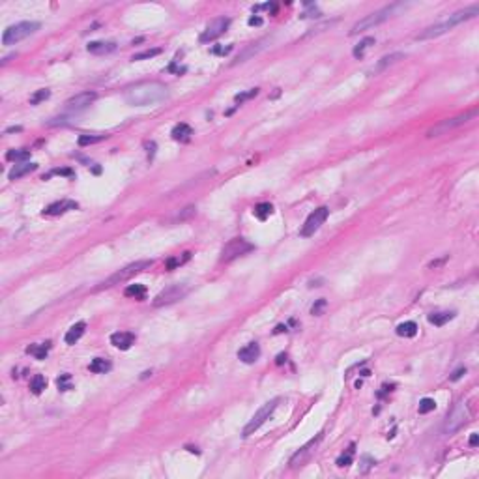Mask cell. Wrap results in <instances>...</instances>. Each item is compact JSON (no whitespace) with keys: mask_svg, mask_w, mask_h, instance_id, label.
Wrapping results in <instances>:
<instances>
[{"mask_svg":"<svg viewBox=\"0 0 479 479\" xmlns=\"http://www.w3.org/2000/svg\"><path fill=\"white\" fill-rule=\"evenodd\" d=\"M279 403H281V399L277 397V399H272V401H268L266 405L260 406V408H258V412H256V414L249 419V423L244 427V436L245 438L251 436L255 431H258L260 427L264 425V423H266V419H270V415L275 412V408H277V405H279Z\"/></svg>","mask_w":479,"mask_h":479,"instance_id":"cell-8","label":"cell"},{"mask_svg":"<svg viewBox=\"0 0 479 479\" xmlns=\"http://www.w3.org/2000/svg\"><path fill=\"white\" fill-rule=\"evenodd\" d=\"M189 256H191V253H183V256H171V258L167 260V270H174V268L182 266L183 262L189 260Z\"/></svg>","mask_w":479,"mask_h":479,"instance_id":"cell-35","label":"cell"},{"mask_svg":"<svg viewBox=\"0 0 479 479\" xmlns=\"http://www.w3.org/2000/svg\"><path fill=\"white\" fill-rule=\"evenodd\" d=\"M322 436H324V434L320 433V434H317V438L309 440L305 446L299 447L298 451H296V453H294V455L290 457V468H298V466H303V462H305V460H309V457L313 455V451L317 449V446H319V442L322 440Z\"/></svg>","mask_w":479,"mask_h":479,"instance_id":"cell-13","label":"cell"},{"mask_svg":"<svg viewBox=\"0 0 479 479\" xmlns=\"http://www.w3.org/2000/svg\"><path fill=\"white\" fill-rule=\"evenodd\" d=\"M26 352L32 354L36 360H45V356L49 352V342H45V344H32V346L26 348Z\"/></svg>","mask_w":479,"mask_h":479,"instance_id":"cell-29","label":"cell"},{"mask_svg":"<svg viewBox=\"0 0 479 479\" xmlns=\"http://www.w3.org/2000/svg\"><path fill=\"white\" fill-rule=\"evenodd\" d=\"M401 8H405V4H389V6H384V8H380V10L369 13L367 17H363L362 21H358L354 26H352L350 36H356V34L365 32V30H371L373 26H378L380 23H384L386 19H389L395 11L401 10Z\"/></svg>","mask_w":479,"mask_h":479,"instance_id":"cell-3","label":"cell"},{"mask_svg":"<svg viewBox=\"0 0 479 479\" xmlns=\"http://www.w3.org/2000/svg\"><path fill=\"white\" fill-rule=\"evenodd\" d=\"M255 96H258V88H251L249 92H244V94H238V96H236L234 99H236V103H244L245 99H251V97H255Z\"/></svg>","mask_w":479,"mask_h":479,"instance_id":"cell-39","label":"cell"},{"mask_svg":"<svg viewBox=\"0 0 479 479\" xmlns=\"http://www.w3.org/2000/svg\"><path fill=\"white\" fill-rule=\"evenodd\" d=\"M272 212H274V206H272V204H268V203L258 204V206H255V210H253V213H255L258 219H262V221H264V219H266Z\"/></svg>","mask_w":479,"mask_h":479,"instance_id":"cell-31","label":"cell"},{"mask_svg":"<svg viewBox=\"0 0 479 479\" xmlns=\"http://www.w3.org/2000/svg\"><path fill=\"white\" fill-rule=\"evenodd\" d=\"M436 408V403L433 401V399H421L419 401V414H429V412H433Z\"/></svg>","mask_w":479,"mask_h":479,"instance_id":"cell-37","label":"cell"},{"mask_svg":"<svg viewBox=\"0 0 479 479\" xmlns=\"http://www.w3.org/2000/svg\"><path fill=\"white\" fill-rule=\"evenodd\" d=\"M150 266H152V260H137V262H133V264H128L126 268L118 270L116 274H113L111 277H107L105 281H103V283L97 287V290H103V288H111V287H116V285H122V283L129 281L131 277H135L137 274L144 272V270H148Z\"/></svg>","mask_w":479,"mask_h":479,"instance_id":"cell-4","label":"cell"},{"mask_svg":"<svg viewBox=\"0 0 479 479\" xmlns=\"http://www.w3.org/2000/svg\"><path fill=\"white\" fill-rule=\"evenodd\" d=\"M36 169H38L36 163H15V167H13V169L10 171V174H8V178H10V180H19V178H23L24 174H30V172H34Z\"/></svg>","mask_w":479,"mask_h":479,"instance_id":"cell-20","label":"cell"},{"mask_svg":"<svg viewBox=\"0 0 479 479\" xmlns=\"http://www.w3.org/2000/svg\"><path fill=\"white\" fill-rule=\"evenodd\" d=\"M90 371L96 374H103L107 371H111V363L103 360V358H96V360L90 362Z\"/></svg>","mask_w":479,"mask_h":479,"instance_id":"cell-27","label":"cell"},{"mask_svg":"<svg viewBox=\"0 0 479 479\" xmlns=\"http://www.w3.org/2000/svg\"><path fill=\"white\" fill-rule=\"evenodd\" d=\"M470 446H472V447L478 446V434H476V433H474V434L470 436Z\"/></svg>","mask_w":479,"mask_h":479,"instance_id":"cell-44","label":"cell"},{"mask_svg":"<svg viewBox=\"0 0 479 479\" xmlns=\"http://www.w3.org/2000/svg\"><path fill=\"white\" fill-rule=\"evenodd\" d=\"M464 373H466V369H464V367H460V369H457L455 373L449 376V380H453V382H455V380H458V378H460V376H462Z\"/></svg>","mask_w":479,"mask_h":479,"instance_id":"cell-43","label":"cell"},{"mask_svg":"<svg viewBox=\"0 0 479 479\" xmlns=\"http://www.w3.org/2000/svg\"><path fill=\"white\" fill-rule=\"evenodd\" d=\"M96 94L94 92H83V94H77V96L69 97L68 101H66V111L68 113H81V111H85L88 107L92 105L94 101H96Z\"/></svg>","mask_w":479,"mask_h":479,"instance_id":"cell-14","label":"cell"},{"mask_svg":"<svg viewBox=\"0 0 479 479\" xmlns=\"http://www.w3.org/2000/svg\"><path fill=\"white\" fill-rule=\"evenodd\" d=\"M253 249H255V245L251 242H247L245 238H232L221 249V262H230V260H234V258L245 255V253L253 251Z\"/></svg>","mask_w":479,"mask_h":479,"instance_id":"cell-9","label":"cell"},{"mask_svg":"<svg viewBox=\"0 0 479 479\" xmlns=\"http://www.w3.org/2000/svg\"><path fill=\"white\" fill-rule=\"evenodd\" d=\"M124 296H128V298H133V299H144L146 296V287L144 285H129L126 290H124Z\"/></svg>","mask_w":479,"mask_h":479,"instance_id":"cell-26","label":"cell"},{"mask_svg":"<svg viewBox=\"0 0 479 479\" xmlns=\"http://www.w3.org/2000/svg\"><path fill=\"white\" fill-rule=\"evenodd\" d=\"M69 210H77V203L73 201H60L45 208V215H62V213L69 212Z\"/></svg>","mask_w":479,"mask_h":479,"instance_id":"cell-18","label":"cell"},{"mask_svg":"<svg viewBox=\"0 0 479 479\" xmlns=\"http://www.w3.org/2000/svg\"><path fill=\"white\" fill-rule=\"evenodd\" d=\"M111 342L120 350H128L135 342V333H131V331H116V333L111 335Z\"/></svg>","mask_w":479,"mask_h":479,"instance_id":"cell-16","label":"cell"},{"mask_svg":"<svg viewBox=\"0 0 479 479\" xmlns=\"http://www.w3.org/2000/svg\"><path fill=\"white\" fill-rule=\"evenodd\" d=\"M58 388L62 389V391H68L71 386H69V374H64V376H60L58 378Z\"/></svg>","mask_w":479,"mask_h":479,"instance_id":"cell-42","label":"cell"},{"mask_svg":"<svg viewBox=\"0 0 479 479\" xmlns=\"http://www.w3.org/2000/svg\"><path fill=\"white\" fill-rule=\"evenodd\" d=\"M429 322L431 324H434V326H444V324H447L449 320H453L455 319V313L453 311H442V313H431L429 317Z\"/></svg>","mask_w":479,"mask_h":479,"instance_id":"cell-23","label":"cell"},{"mask_svg":"<svg viewBox=\"0 0 479 479\" xmlns=\"http://www.w3.org/2000/svg\"><path fill=\"white\" fill-rule=\"evenodd\" d=\"M88 53L92 54H107V53H113L114 49H116V43L113 42H92L88 43Z\"/></svg>","mask_w":479,"mask_h":479,"instance_id":"cell-22","label":"cell"},{"mask_svg":"<svg viewBox=\"0 0 479 479\" xmlns=\"http://www.w3.org/2000/svg\"><path fill=\"white\" fill-rule=\"evenodd\" d=\"M85 330H86L85 322H77V324H73V326L68 330V333H66V337H64L66 344H75V342L83 337Z\"/></svg>","mask_w":479,"mask_h":479,"instance_id":"cell-21","label":"cell"},{"mask_svg":"<svg viewBox=\"0 0 479 479\" xmlns=\"http://www.w3.org/2000/svg\"><path fill=\"white\" fill-rule=\"evenodd\" d=\"M476 114H478V109H472V111L464 113V114H458V116L440 120L436 126H433V128L427 131V137H438V135H444V133L451 131V129L460 128V126H464L466 122H470V120L476 116Z\"/></svg>","mask_w":479,"mask_h":479,"instance_id":"cell-7","label":"cell"},{"mask_svg":"<svg viewBox=\"0 0 479 479\" xmlns=\"http://www.w3.org/2000/svg\"><path fill=\"white\" fill-rule=\"evenodd\" d=\"M401 58H405V53H391V54H386V56H382L378 62H376V66H374L373 69H371V73H380V71H384L388 66H391V64H395V62H399Z\"/></svg>","mask_w":479,"mask_h":479,"instance_id":"cell-19","label":"cell"},{"mask_svg":"<svg viewBox=\"0 0 479 479\" xmlns=\"http://www.w3.org/2000/svg\"><path fill=\"white\" fill-rule=\"evenodd\" d=\"M328 215H330V210H328L326 206H320V208H317L315 212H311L309 213V217L305 219L303 227H301V230H299V236H303V238L315 236V232H317L320 227L324 225V221L328 219Z\"/></svg>","mask_w":479,"mask_h":479,"instance_id":"cell-11","label":"cell"},{"mask_svg":"<svg viewBox=\"0 0 479 479\" xmlns=\"http://www.w3.org/2000/svg\"><path fill=\"white\" fill-rule=\"evenodd\" d=\"M49 96H51V90H49V88H42V90L34 92L32 96H30V105H38V103L45 101Z\"/></svg>","mask_w":479,"mask_h":479,"instance_id":"cell-36","label":"cell"},{"mask_svg":"<svg viewBox=\"0 0 479 479\" xmlns=\"http://www.w3.org/2000/svg\"><path fill=\"white\" fill-rule=\"evenodd\" d=\"M169 97V90L163 83L158 81H146L138 85L129 86L126 90V101L133 107H148L158 105Z\"/></svg>","mask_w":479,"mask_h":479,"instance_id":"cell-1","label":"cell"},{"mask_svg":"<svg viewBox=\"0 0 479 479\" xmlns=\"http://www.w3.org/2000/svg\"><path fill=\"white\" fill-rule=\"evenodd\" d=\"M191 135H193V129L189 128L187 124H178V126L172 128V138H174V140L185 142V140H189Z\"/></svg>","mask_w":479,"mask_h":479,"instance_id":"cell-24","label":"cell"},{"mask_svg":"<svg viewBox=\"0 0 479 479\" xmlns=\"http://www.w3.org/2000/svg\"><path fill=\"white\" fill-rule=\"evenodd\" d=\"M195 210H197L195 206H187V208H183V212L178 213V215L174 217V221H183V219H187L189 215H193V213H195Z\"/></svg>","mask_w":479,"mask_h":479,"instance_id":"cell-41","label":"cell"},{"mask_svg":"<svg viewBox=\"0 0 479 479\" xmlns=\"http://www.w3.org/2000/svg\"><path fill=\"white\" fill-rule=\"evenodd\" d=\"M30 158V152L28 150H10L8 154H6V160L10 161H23V160H28Z\"/></svg>","mask_w":479,"mask_h":479,"instance_id":"cell-33","label":"cell"},{"mask_svg":"<svg viewBox=\"0 0 479 479\" xmlns=\"http://www.w3.org/2000/svg\"><path fill=\"white\" fill-rule=\"evenodd\" d=\"M36 30H40V23L36 21H23L11 24L2 34V45H15V43L23 42L24 38L32 36Z\"/></svg>","mask_w":479,"mask_h":479,"instance_id":"cell-5","label":"cell"},{"mask_svg":"<svg viewBox=\"0 0 479 479\" xmlns=\"http://www.w3.org/2000/svg\"><path fill=\"white\" fill-rule=\"evenodd\" d=\"M228 24H230V19L228 17H219V19H213L208 26H206V30L201 34V38H199V42L201 43H208V42H213V40H217L221 34L227 32V28H228Z\"/></svg>","mask_w":479,"mask_h":479,"instance_id":"cell-12","label":"cell"},{"mask_svg":"<svg viewBox=\"0 0 479 479\" xmlns=\"http://www.w3.org/2000/svg\"><path fill=\"white\" fill-rule=\"evenodd\" d=\"M352 455H354V446H350V449H348V453L344 455L342 453L341 457L337 458V466H348V464H352Z\"/></svg>","mask_w":479,"mask_h":479,"instance_id":"cell-38","label":"cell"},{"mask_svg":"<svg viewBox=\"0 0 479 479\" xmlns=\"http://www.w3.org/2000/svg\"><path fill=\"white\" fill-rule=\"evenodd\" d=\"M260 23H262L260 17H251V19H249V24H260Z\"/></svg>","mask_w":479,"mask_h":479,"instance_id":"cell-45","label":"cell"},{"mask_svg":"<svg viewBox=\"0 0 479 479\" xmlns=\"http://www.w3.org/2000/svg\"><path fill=\"white\" fill-rule=\"evenodd\" d=\"M478 13H479L478 4L468 6V8H464V10L455 11V13H451L447 19L436 23V24H433V26H429V28H425L421 34H417V40H431V38H438V36H442V34L449 32L451 28H455V26H457V24H460V23L468 21V19H474Z\"/></svg>","mask_w":479,"mask_h":479,"instance_id":"cell-2","label":"cell"},{"mask_svg":"<svg viewBox=\"0 0 479 479\" xmlns=\"http://www.w3.org/2000/svg\"><path fill=\"white\" fill-rule=\"evenodd\" d=\"M189 292V287L183 285V283H176V285H171L167 287L165 290H161L160 294L154 298V307H163V305H171L174 301L182 299L185 294Z\"/></svg>","mask_w":479,"mask_h":479,"instance_id":"cell-10","label":"cell"},{"mask_svg":"<svg viewBox=\"0 0 479 479\" xmlns=\"http://www.w3.org/2000/svg\"><path fill=\"white\" fill-rule=\"evenodd\" d=\"M395 331H397V335H399V337H414L415 333H417V324H415V322H412V320H408V322L399 324Z\"/></svg>","mask_w":479,"mask_h":479,"instance_id":"cell-25","label":"cell"},{"mask_svg":"<svg viewBox=\"0 0 479 479\" xmlns=\"http://www.w3.org/2000/svg\"><path fill=\"white\" fill-rule=\"evenodd\" d=\"M266 43H270V40H268V38H264V40H258L256 43H251V45H247L244 51L236 56L234 66L236 64H244V62H247V60H249V58H253L255 54H258L260 51H264V49L268 47Z\"/></svg>","mask_w":479,"mask_h":479,"instance_id":"cell-15","label":"cell"},{"mask_svg":"<svg viewBox=\"0 0 479 479\" xmlns=\"http://www.w3.org/2000/svg\"><path fill=\"white\" fill-rule=\"evenodd\" d=\"M470 419V408L464 401H460L453 406V410L447 414L446 423H444V434H455L457 431H460L462 427L468 423Z\"/></svg>","mask_w":479,"mask_h":479,"instance_id":"cell-6","label":"cell"},{"mask_svg":"<svg viewBox=\"0 0 479 479\" xmlns=\"http://www.w3.org/2000/svg\"><path fill=\"white\" fill-rule=\"evenodd\" d=\"M107 135H81L79 137V146H88V144H96V142H101L105 140Z\"/></svg>","mask_w":479,"mask_h":479,"instance_id":"cell-32","label":"cell"},{"mask_svg":"<svg viewBox=\"0 0 479 479\" xmlns=\"http://www.w3.org/2000/svg\"><path fill=\"white\" fill-rule=\"evenodd\" d=\"M161 54V49L160 47H156V49H146V51H142V53H137L133 54V62H138V60H148V58H154V56H158Z\"/></svg>","mask_w":479,"mask_h":479,"instance_id":"cell-34","label":"cell"},{"mask_svg":"<svg viewBox=\"0 0 479 479\" xmlns=\"http://www.w3.org/2000/svg\"><path fill=\"white\" fill-rule=\"evenodd\" d=\"M371 45H374V38H365V40H362V42L354 47L352 54H354L356 58H363V56H365V51H367Z\"/></svg>","mask_w":479,"mask_h":479,"instance_id":"cell-28","label":"cell"},{"mask_svg":"<svg viewBox=\"0 0 479 479\" xmlns=\"http://www.w3.org/2000/svg\"><path fill=\"white\" fill-rule=\"evenodd\" d=\"M47 388V380L43 374H36L32 380H30V389H32L34 395H40Z\"/></svg>","mask_w":479,"mask_h":479,"instance_id":"cell-30","label":"cell"},{"mask_svg":"<svg viewBox=\"0 0 479 479\" xmlns=\"http://www.w3.org/2000/svg\"><path fill=\"white\" fill-rule=\"evenodd\" d=\"M258 358H260V346L256 342H249L238 352V360L244 363H255Z\"/></svg>","mask_w":479,"mask_h":479,"instance_id":"cell-17","label":"cell"},{"mask_svg":"<svg viewBox=\"0 0 479 479\" xmlns=\"http://www.w3.org/2000/svg\"><path fill=\"white\" fill-rule=\"evenodd\" d=\"M326 305H328V301H326V299H324V298H320L319 301H317V303H315V305L311 307V313L319 317V315H322V311L326 309Z\"/></svg>","mask_w":479,"mask_h":479,"instance_id":"cell-40","label":"cell"}]
</instances>
